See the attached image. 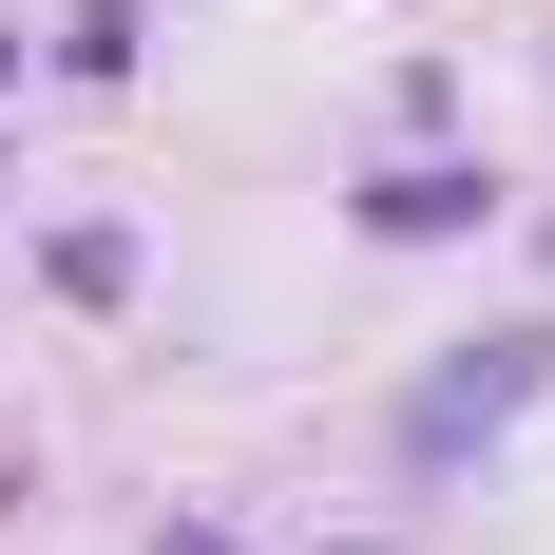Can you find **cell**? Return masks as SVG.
<instances>
[{
  "mask_svg": "<svg viewBox=\"0 0 555 555\" xmlns=\"http://www.w3.org/2000/svg\"><path fill=\"white\" fill-rule=\"evenodd\" d=\"M364 211H384V230H460V211H479V172H384Z\"/></svg>",
  "mask_w": 555,
  "mask_h": 555,
  "instance_id": "6da1fadb",
  "label": "cell"
},
{
  "mask_svg": "<svg viewBox=\"0 0 555 555\" xmlns=\"http://www.w3.org/2000/svg\"><path fill=\"white\" fill-rule=\"evenodd\" d=\"M0 77H20V39H0Z\"/></svg>",
  "mask_w": 555,
  "mask_h": 555,
  "instance_id": "7a4b0ae2",
  "label": "cell"
}]
</instances>
